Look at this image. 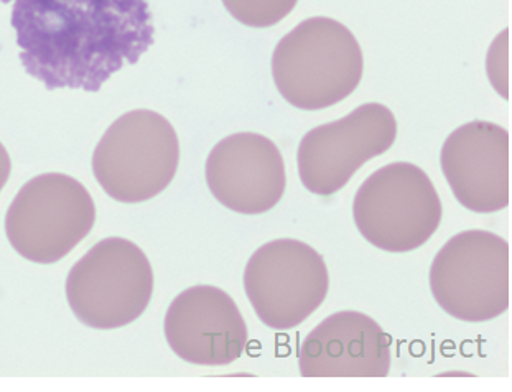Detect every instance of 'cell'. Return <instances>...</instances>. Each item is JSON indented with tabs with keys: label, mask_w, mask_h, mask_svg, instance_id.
<instances>
[{
	"label": "cell",
	"mask_w": 512,
	"mask_h": 392,
	"mask_svg": "<svg viewBox=\"0 0 512 392\" xmlns=\"http://www.w3.org/2000/svg\"><path fill=\"white\" fill-rule=\"evenodd\" d=\"M12 5L10 24L20 61L48 91L98 93L114 73L135 65L152 45L147 0H0Z\"/></svg>",
	"instance_id": "6da1fadb"
},
{
	"label": "cell",
	"mask_w": 512,
	"mask_h": 392,
	"mask_svg": "<svg viewBox=\"0 0 512 392\" xmlns=\"http://www.w3.org/2000/svg\"><path fill=\"white\" fill-rule=\"evenodd\" d=\"M364 56L354 33L338 20L312 17L282 37L272 76L282 98L303 111L341 103L363 80Z\"/></svg>",
	"instance_id": "7a4b0ae2"
},
{
	"label": "cell",
	"mask_w": 512,
	"mask_h": 392,
	"mask_svg": "<svg viewBox=\"0 0 512 392\" xmlns=\"http://www.w3.org/2000/svg\"><path fill=\"white\" fill-rule=\"evenodd\" d=\"M180 164L175 127L159 112L135 109L112 122L96 145L93 173L119 203H144L167 190Z\"/></svg>",
	"instance_id": "3957f363"
},
{
	"label": "cell",
	"mask_w": 512,
	"mask_h": 392,
	"mask_svg": "<svg viewBox=\"0 0 512 392\" xmlns=\"http://www.w3.org/2000/svg\"><path fill=\"white\" fill-rule=\"evenodd\" d=\"M430 290L443 312L461 322L501 317L511 302V252L503 236L468 229L443 244L430 266Z\"/></svg>",
	"instance_id": "277c9868"
},
{
	"label": "cell",
	"mask_w": 512,
	"mask_h": 392,
	"mask_svg": "<svg viewBox=\"0 0 512 392\" xmlns=\"http://www.w3.org/2000/svg\"><path fill=\"white\" fill-rule=\"evenodd\" d=\"M442 200L429 175L409 162L379 168L359 187L353 220L374 248L386 252L422 248L442 223Z\"/></svg>",
	"instance_id": "5b68a950"
},
{
	"label": "cell",
	"mask_w": 512,
	"mask_h": 392,
	"mask_svg": "<svg viewBox=\"0 0 512 392\" xmlns=\"http://www.w3.org/2000/svg\"><path fill=\"white\" fill-rule=\"evenodd\" d=\"M154 294L145 252L124 238H106L71 267L66 299L76 318L94 330H116L142 317Z\"/></svg>",
	"instance_id": "8992f818"
},
{
	"label": "cell",
	"mask_w": 512,
	"mask_h": 392,
	"mask_svg": "<svg viewBox=\"0 0 512 392\" xmlns=\"http://www.w3.org/2000/svg\"><path fill=\"white\" fill-rule=\"evenodd\" d=\"M96 223V205L83 183L65 173H43L20 188L5 216V234L20 256L55 264Z\"/></svg>",
	"instance_id": "52a82bcc"
},
{
	"label": "cell",
	"mask_w": 512,
	"mask_h": 392,
	"mask_svg": "<svg viewBox=\"0 0 512 392\" xmlns=\"http://www.w3.org/2000/svg\"><path fill=\"white\" fill-rule=\"evenodd\" d=\"M243 280L247 300L272 330L302 325L330 292L322 254L298 239H274L261 246L247 261Z\"/></svg>",
	"instance_id": "ba28073f"
},
{
	"label": "cell",
	"mask_w": 512,
	"mask_h": 392,
	"mask_svg": "<svg viewBox=\"0 0 512 392\" xmlns=\"http://www.w3.org/2000/svg\"><path fill=\"white\" fill-rule=\"evenodd\" d=\"M396 139V116L379 103L361 104L343 119L315 127L298 145L303 187L318 196L335 195L359 168L386 154Z\"/></svg>",
	"instance_id": "9c48e42d"
},
{
	"label": "cell",
	"mask_w": 512,
	"mask_h": 392,
	"mask_svg": "<svg viewBox=\"0 0 512 392\" xmlns=\"http://www.w3.org/2000/svg\"><path fill=\"white\" fill-rule=\"evenodd\" d=\"M173 353L198 366H226L246 350L247 323L233 297L215 285L183 290L163 322Z\"/></svg>",
	"instance_id": "30bf717a"
},
{
	"label": "cell",
	"mask_w": 512,
	"mask_h": 392,
	"mask_svg": "<svg viewBox=\"0 0 512 392\" xmlns=\"http://www.w3.org/2000/svg\"><path fill=\"white\" fill-rule=\"evenodd\" d=\"M205 173L211 195L239 215L267 213L287 188L279 147L256 132H238L219 140L206 159Z\"/></svg>",
	"instance_id": "8fae6325"
},
{
	"label": "cell",
	"mask_w": 512,
	"mask_h": 392,
	"mask_svg": "<svg viewBox=\"0 0 512 392\" xmlns=\"http://www.w3.org/2000/svg\"><path fill=\"white\" fill-rule=\"evenodd\" d=\"M509 150V132L488 121L463 124L443 142L442 172L463 208L480 215L508 208Z\"/></svg>",
	"instance_id": "7c38bea8"
},
{
	"label": "cell",
	"mask_w": 512,
	"mask_h": 392,
	"mask_svg": "<svg viewBox=\"0 0 512 392\" xmlns=\"http://www.w3.org/2000/svg\"><path fill=\"white\" fill-rule=\"evenodd\" d=\"M391 336L374 318L343 310L325 318L303 340L298 368L303 378H386Z\"/></svg>",
	"instance_id": "4fadbf2b"
},
{
	"label": "cell",
	"mask_w": 512,
	"mask_h": 392,
	"mask_svg": "<svg viewBox=\"0 0 512 392\" xmlns=\"http://www.w3.org/2000/svg\"><path fill=\"white\" fill-rule=\"evenodd\" d=\"M298 0H223L224 7L239 24L269 28L279 24L295 9Z\"/></svg>",
	"instance_id": "5bb4252c"
},
{
	"label": "cell",
	"mask_w": 512,
	"mask_h": 392,
	"mask_svg": "<svg viewBox=\"0 0 512 392\" xmlns=\"http://www.w3.org/2000/svg\"><path fill=\"white\" fill-rule=\"evenodd\" d=\"M10 172H12L10 155L7 149H5L4 144L0 142V192L5 187V183L9 182Z\"/></svg>",
	"instance_id": "9a60e30c"
}]
</instances>
